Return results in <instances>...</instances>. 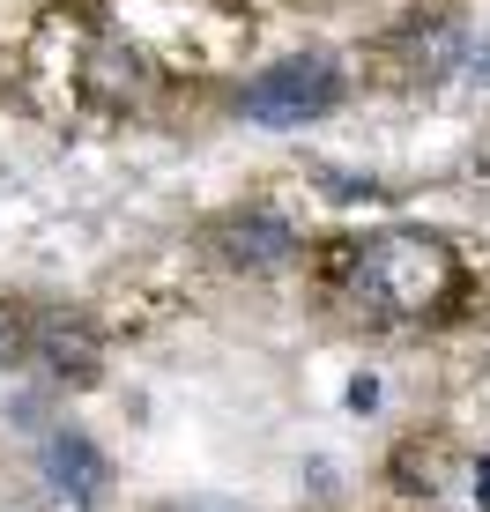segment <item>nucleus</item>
<instances>
[{
  "mask_svg": "<svg viewBox=\"0 0 490 512\" xmlns=\"http://www.w3.org/2000/svg\"><path fill=\"white\" fill-rule=\"evenodd\" d=\"M208 245H216V260L238 268V275H275V268L297 260V231L275 208H231V216L208 231Z\"/></svg>",
  "mask_w": 490,
  "mask_h": 512,
  "instance_id": "7ed1b4c3",
  "label": "nucleus"
},
{
  "mask_svg": "<svg viewBox=\"0 0 490 512\" xmlns=\"http://www.w3.org/2000/svg\"><path fill=\"white\" fill-rule=\"evenodd\" d=\"M23 357H30V320H15L0 305V364H23Z\"/></svg>",
  "mask_w": 490,
  "mask_h": 512,
  "instance_id": "423d86ee",
  "label": "nucleus"
},
{
  "mask_svg": "<svg viewBox=\"0 0 490 512\" xmlns=\"http://www.w3.org/2000/svg\"><path fill=\"white\" fill-rule=\"evenodd\" d=\"M30 357H38L60 386H90L97 379V334H90V320L38 312V320H30Z\"/></svg>",
  "mask_w": 490,
  "mask_h": 512,
  "instance_id": "20e7f679",
  "label": "nucleus"
},
{
  "mask_svg": "<svg viewBox=\"0 0 490 512\" xmlns=\"http://www.w3.org/2000/svg\"><path fill=\"white\" fill-rule=\"evenodd\" d=\"M476 498H483V505H490V461H483V468H476Z\"/></svg>",
  "mask_w": 490,
  "mask_h": 512,
  "instance_id": "0eeeda50",
  "label": "nucleus"
},
{
  "mask_svg": "<svg viewBox=\"0 0 490 512\" xmlns=\"http://www.w3.org/2000/svg\"><path fill=\"white\" fill-rule=\"evenodd\" d=\"M349 290H357V305L387 312V320H416V312H439L461 290V260L446 238H424V231L349 238Z\"/></svg>",
  "mask_w": 490,
  "mask_h": 512,
  "instance_id": "f257e3e1",
  "label": "nucleus"
},
{
  "mask_svg": "<svg viewBox=\"0 0 490 512\" xmlns=\"http://www.w3.org/2000/svg\"><path fill=\"white\" fill-rule=\"evenodd\" d=\"M342 104V75H335V60H320V52H305V60H275V67H260L253 82H245V97H238V112L253 119V127H305V119H320V112H335Z\"/></svg>",
  "mask_w": 490,
  "mask_h": 512,
  "instance_id": "f03ea898",
  "label": "nucleus"
},
{
  "mask_svg": "<svg viewBox=\"0 0 490 512\" xmlns=\"http://www.w3.org/2000/svg\"><path fill=\"white\" fill-rule=\"evenodd\" d=\"M45 483L60 490L67 505H97L104 483H112V468H104V453L82 431H52L45 438Z\"/></svg>",
  "mask_w": 490,
  "mask_h": 512,
  "instance_id": "39448f33",
  "label": "nucleus"
}]
</instances>
